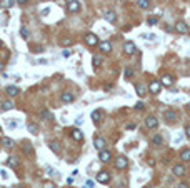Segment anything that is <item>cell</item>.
<instances>
[{"mask_svg": "<svg viewBox=\"0 0 190 188\" xmlns=\"http://www.w3.org/2000/svg\"><path fill=\"white\" fill-rule=\"evenodd\" d=\"M5 92H7L8 97H17V95L20 93L19 87H15V85H7V87H5Z\"/></svg>", "mask_w": 190, "mask_h": 188, "instance_id": "cell-9", "label": "cell"}, {"mask_svg": "<svg viewBox=\"0 0 190 188\" xmlns=\"http://www.w3.org/2000/svg\"><path fill=\"white\" fill-rule=\"evenodd\" d=\"M20 35L23 37V38H28V30H27L25 27H22V28H20Z\"/></svg>", "mask_w": 190, "mask_h": 188, "instance_id": "cell-32", "label": "cell"}, {"mask_svg": "<svg viewBox=\"0 0 190 188\" xmlns=\"http://www.w3.org/2000/svg\"><path fill=\"white\" fill-rule=\"evenodd\" d=\"M160 82H162V85H165V87H172V85H173V77H170V75H165V77H163Z\"/></svg>", "mask_w": 190, "mask_h": 188, "instance_id": "cell-17", "label": "cell"}, {"mask_svg": "<svg viewBox=\"0 0 190 188\" xmlns=\"http://www.w3.org/2000/svg\"><path fill=\"white\" fill-rule=\"evenodd\" d=\"M47 188H55V187H47Z\"/></svg>", "mask_w": 190, "mask_h": 188, "instance_id": "cell-51", "label": "cell"}, {"mask_svg": "<svg viewBox=\"0 0 190 188\" xmlns=\"http://www.w3.org/2000/svg\"><path fill=\"white\" fill-rule=\"evenodd\" d=\"M92 63H94V67H95V68H97V67H100V63H102V58L95 55L94 58H92Z\"/></svg>", "mask_w": 190, "mask_h": 188, "instance_id": "cell-29", "label": "cell"}, {"mask_svg": "<svg viewBox=\"0 0 190 188\" xmlns=\"http://www.w3.org/2000/svg\"><path fill=\"white\" fill-rule=\"evenodd\" d=\"M0 47H3V43H2V40H0Z\"/></svg>", "mask_w": 190, "mask_h": 188, "instance_id": "cell-50", "label": "cell"}, {"mask_svg": "<svg viewBox=\"0 0 190 188\" xmlns=\"http://www.w3.org/2000/svg\"><path fill=\"white\" fill-rule=\"evenodd\" d=\"M182 160L183 161H190V150L189 148H185V150L182 152Z\"/></svg>", "mask_w": 190, "mask_h": 188, "instance_id": "cell-25", "label": "cell"}, {"mask_svg": "<svg viewBox=\"0 0 190 188\" xmlns=\"http://www.w3.org/2000/svg\"><path fill=\"white\" fill-rule=\"evenodd\" d=\"M67 8H68V12H78V10H80V2H78V0H70V2H68L67 3Z\"/></svg>", "mask_w": 190, "mask_h": 188, "instance_id": "cell-3", "label": "cell"}, {"mask_svg": "<svg viewBox=\"0 0 190 188\" xmlns=\"http://www.w3.org/2000/svg\"><path fill=\"white\" fill-rule=\"evenodd\" d=\"M98 48H100L102 54H110V52H112V45H110V42H100V43H98Z\"/></svg>", "mask_w": 190, "mask_h": 188, "instance_id": "cell-12", "label": "cell"}, {"mask_svg": "<svg viewBox=\"0 0 190 188\" xmlns=\"http://www.w3.org/2000/svg\"><path fill=\"white\" fill-rule=\"evenodd\" d=\"M50 148H52V152H55V153H57V152H59V143H57V141H50Z\"/></svg>", "mask_w": 190, "mask_h": 188, "instance_id": "cell-31", "label": "cell"}, {"mask_svg": "<svg viewBox=\"0 0 190 188\" xmlns=\"http://www.w3.org/2000/svg\"><path fill=\"white\" fill-rule=\"evenodd\" d=\"M187 110H189V112H190V103H187Z\"/></svg>", "mask_w": 190, "mask_h": 188, "instance_id": "cell-49", "label": "cell"}, {"mask_svg": "<svg viewBox=\"0 0 190 188\" xmlns=\"http://www.w3.org/2000/svg\"><path fill=\"white\" fill-rule=\"evenodd\" d=\"M85 187L92 188V187H94V181H92V180H87V185H85Z\"/></svg>", "mask_w": 190, "mask_h": 188, "instance_id": "cell-41", "label": "cell"}, {"mask_svg": "<svg viewBox=\"0 0 190 188\" xmlns=\"http://www.w3.org/2000/svg\"><path fill=\"white\" fill-rule=\"evenodd\" d=\"M145 127L147 128H157L158 127V120H157L155 117H147V120H145Z\"/></svg>", "mask_w": 190, "mask_h": 188, "instance_id": "cell-11", "label": "cell"}, {"mask_svg": "<svg viewBox=\"0 0 190 188\" xmlns=\"http://www.w3.org/2000/svg\"><path fill=\"white\" fill-rule=\"evenodd\" d=\"M138 7L140 8H149L150 7V0H138Z\"/></svg>", "mask_w": 190, "mask_h": 188, "instance_id": "cell-28", "label": "cell"}, {"mask_svg": "<svg viewBox=\"0 0 190 188\" xmlns=\"http://www.w3.org/2000/svg\"><path fill=\"white\" fill-rule=\"evenodd\" d=\"M17 2H19V3H20V5H25V3H27L28 0H17Z\"/></svg>", "mask_w": 190, "mask_h": 188, "instance_id": "cell-44", "label": "cell"}, {"mask_svg": "<svg viewBox=\"0 0 190 188\" xmlns=\"http://www.w3.org/2000/svg\"><path fill=\"white\" fill-rule=\"evenodd\" d=\"M185 135L190 138V125H187V127H185Z\"/></svg>", "mask_w": 190, "mask_h": 188, "instance_id": "cell-40", "label": "cell"}, {"mask_svg": "<svg viewBox=\"0 0 190 188\" xmlns=\"http://www.w3.org/2000/svg\"><path fill=\"white\" fill-rule=\"evenodd\" d=\"M189 32H190V30H189Z\"/></svg>", "mask_w": 190, "mask_h": 188, "instance_id": "cell-54", "label": "cell"}, {"mask_svg": "<svg viewBox=\"0 0 190 188\" xmlns=\"http://www.w3.org/2000/svg\"><path fill=\"white\" fill-rule=\"evenodd\" d=\"M2 143H3V147L7 148V150H12V148L15 147V141L12 140V138H3V141H2Z\"/></svg>", "mask_w": 190, "mask_h": 188, "instance_id": "cell-20", "label": "cell"}, {"mask_svg": "<svg viewBox=\"0 0 190 188\" xmlns=\"http://www.w3.org/2000/svg\"><path fill=\"white\" fill-rule=\"evenodd\" d=\"M83 188H88V187H83Z\"/></svg>", "mask_w": 190, "mask_h": 188, "instance_id": "cell-53", "label": "cell"}, {"mask_svg": "<svg viewBox=\"0 0 190 188\" xmlns=\"http://www.w3.org/2000/svg\"><path fill=\"white\" fill-rule=\"evenodd\" d=\"M2 108H3V110H12V108H14V103H12L10 100H5L3 103H2Z\"/></svg>", "mask_w": 190, "mask_h": 188, "instance_id": "cell-26", "label": "cell"}, {"mask_svg": "<svg viewBox=\"0 0 190 188\" xmlns=\"http://www.w3.org/2000/svg\"><path fill=\"white\" fill-rule=\"evenodd\" d=\"M135 108H137V110H143V103H142V102H138V103L135 105Z\"/></svg>", "mask_w": 190, "mask_h": 188, "instance_id": "cell-39", "label": "cell"}, {"mask_svg": "<svg viewBox=\"0 0 190 188\" xmlns=\"http://www.w3.org/2000/svg\"><path fill=\"white\" fill-rule=\"evenodd\" d=\"M23 152H25L27 155H32V150H30V147H28V145H25V147H23Z\"/></svg>", "mask_w": 190, "mask_h": 188, "instance_id": "cell-35", "label": "cell"}, {"mask_svg": "<svg viewBox=\"0 0 190 188\" xmlns=\"http://www.w3.org/2000/svg\"><path fill=\"white\" fill-rule=\"evenodd\" d=\"M42 118L52 120V118H54V115H52V112H50V110H43V112H42Z\"/></svg>", "mask_w": 190, "mask_h": 188, "instance_id": "cell-27", "label": "cell"}, {"mask_svg": "<svg viewBox=\"0 0 190 188\" xmlns=\"http://www.w3.org/2000/svg\"><path fill=\"white\" fill-rule=\"evenodd\" d=\"M67 183H68V185H72V183H74V178H72V176H70V178H67Z\"/></svg>", "mask_w": 190, "mask_h": 188, "instance_id": "cell-45", "label": "cell"}, {"mask_svg": "<svg viewBox=\"0 0 190 188\" xmlns=\"http://www.w3.org/2000/svg\"><path fill=\"white\" fill-rule=\"evenodd\" d=\"M72 138H74L75 141H82V138H83V133H82L80 130H77V128H75V130H72Z\"/></svg>", "mask_w": 190, "mask_h": 188, "instance_id": "cell-16", "label": "cell"}, {"mask_svg": "<svg viewBox=\"0 0 190 188\" xmlns=\"http://www.w3.org/2000/svg\"><path fill=\"white\" fill-rule=\"evenodd\" d=\"M0 133H2V128H0Z\"/></svg>", "mask_w": 190, "mask_h": 188, "instance_id": "cell-52", "label": "cell"}, {"mask_svg": "<svg viewBox=\"0 0 190 188\" xmlns=\"http://www.w3.org/2000/svg\"><path fill=\"white\" fill-rule=\"evenodd\" d=\"M85 42H87V45L94 47V45L98 43V38H97V35H95V34H87V35H85Z\"/></svg>", "mask_w": 190, "mask_h": 188, "instance_id": "cell-7", "label": "cell"}, {"mask_svg": "<svg viewBox=\"0 0 190 188\" xmlns=\"http://www.w3.org/2000/svg\"><path fill=\"white\" fill-rule=\"evenodd\" d=\"M149 23H150V25L157 23V19H155V17H150V19H149Z\"/></svg>", "mask_w": 190, "mask_h": 188, "instance_id": "cell-38", "label": "cell"}, {"mask_svg": "<svg viewBox=\"0 0 190 188\" xmlns=\"http://www.w3.org/2000/svg\"><path fill=\"white\" fill-rule=\"evenodd\" d=\"M162 141H163V138L160 135H154L152 137V145H162Z\"/></svg>", "mask_w": 190, "mask_h": 188, "instance_id": "cell-24", "label": "cell"}, {"mask_svg": "<svg viewBox=\"0 0 190 188\" xmlns=\"http://www.w3.org/2000/svg\"><path fill=\"white\" fill-rule=\"evenodd\" d=\"M0 175H2L3 178H7V176H8V175H7V172H5V170H2V172H0Z\"/></svg>", "mask_w": 190, "mask_h": 188, "instance_id": "cell-42", "label": "cell"}, {"mask_svg": "<svg viewBox=\"0 0 190 188\" xmlns=\"http://www.w3.org/2000/svg\"><path fill=\"white\" fill-rule=\"evenodd\" d=\"M62 43H63V45H70V43H72V42H70V40H68V38H65V40H63V42H62Z\"/></svg>", "mask_w": 190, "mask_h": 188, "instance_id": "cell-43", "label": "cell"}, {"mask_svg": "<svg viewBox=\"0 0 190 188\" xmlns=\"http://www.w3.org/2000/svg\"><path fill=\"white\" fill-rule=\"evenodd\" d=\"M48 14H50V7H45V8H42L40 10V15H43V17L48 15Z\"/></svg>", "mask_w": 190, "mask_h": 188, "instance_id": "cell-34", "label": "cell"}, {"mask_svg": "<svg viewBox=\"0 0 190 188\" xmlns=\"http://www.w3.org/2000/svg\"><path fill=\"white\" fill-rule=\"evenodd\" d=\"M175 30L178 32V34H187L190 28H189V25H187L185 22H177L175 23Z\"/></svg>", "mask_w": 190, "mask_h": 188, "instance_id": "cell-6", "label": "cell"}, {"mask_svg": "<svg viewBox=\"0 0 190 188\" xmlns=\"http://www.w3.org/2000/svg\"><path fill=\"white\" fill-rule=\"evenodd\" d=\"M74 100H75V97L72 93H68V92H65V93L62 95V102L63 103H72Z\"/></svg>", "mask_w": 190, "mask_h": 188, "instance_id": "cell-18", "label": "cell"}, {"mask_svg": "<svg viewBox=\"0 0 190 188\" xmlns=\"http://www.w3.org/2000/svg\"><path fill=\"white\" fill-rule=\"evenodd\" d=\"M135 90H137V95H138V97H145V95H147V87H145V85H142V83H137L135 85Z\"/></svg>", "mask_w": 190, "mask_h": 188, "instance_id": "cell-14", "label": "cell"}, {"mask_svg": "<svg viewBox=\"0 0 190 188\" xmlns=\"http://www.w3.org/2000/svg\"><path fill=\"white\" fill-rule=\"evenodd\" d=\"M135 43H134V42H125V43H123V52H125V55H134L135 54Z\"/></svg>", "mask_w": 190, "mask_h": 188, "instance_id": "cell-2", "label": "cell"}, {"mask_svg": "<svg viewBox=\"0 0 190 188\" xmlns=\"http://www.w3.org/2000/svg\"><path fill=\"white\" fill-rule=\"evenodd\" d=\"M15 5V0H2V7L3 8H12Z\"/></svg>", "mask_w": 190, "mask_h": 188, "instance_id": "cell-23", "label": "cell"}, {"mask_svg": "<svg viewBox=\"0 0 190 188\" xmlns=\"http://www.w3.org/2000/svg\"><path fill=\"white\" fill-rule=\"evenodd\" d=\"M27 130H28L32 135H37V133H39V127H37L35 123H28V125H27Z\"/></svg>", "mask_w": 190, "mask_h": 188, "instance_id": "cell-22", "label": "cell"}, {"mask_svg": "<svg viewBox=\"0 0 190 188\" xmlns=\"http://www.w3.org/2000/svg\"><path fill=\"white\" fill-rule=\"evenodd\" d=\"M100 118H102V112H100V110H94V112H92V120H94L95 123H98Z\"/></svg>", "mask_w": 190, "mask_h": 188, "instance_id": "cell-21", "label": "cell"}, {"mask_svg": "<svg viewBox=\"0 0 190 188\" xmlns=\"http://www.w3.org/2000/svg\"><path fill=\"white\" fill-rule=\"evenodd\" d=\"M7 165H8V167H12V168H15V167H17V160H15L14 156H10V158L7 160Z\"/></svg>", "mask_w": 190, "mask_h": 188, "instance_id": "cell-30", "label": "cell"}, {"mask_svg": "<svg viewBox=\"0 0 190 188\" xmlns=\"http://www.w3.org/2000/svg\"><path fill=\"white\" fill-rule=\"evenodd\" d=\"M34 52H42V47H40V45H39V47H35Z\"/></svg>", "mask_w": 190, "mask_h": 188, "instance_id": "cell-46", "label": "cell"}, {"mask_svg": "<svg viewBox=\"0 0 190 188\" xmlns=\"http://www.w3.org/2000/svg\"><path fill=\"white\" fill-rule=\"evenodd\" d=\"M17 127V121L15 120H10V123H8V128H15Z\"/></svg>", "mask_w": 190, "mask_h": 188, "instance_id": "cell-37", "label": "cell"}, {"mask_svg": "<svg viewBox=\"0 0 190 188\" xmlns=\"http://www.w3.org/2000/svg\"><path fill=\"white\" fill-rule=\"evenodd\" d=\"M62 57H63V58H68V57H70V52H68V50H63V52H62Z\"/></svg>", "mask_w": 190, "mask_h": 188, "instance_id": "cell-36", "label": "cell"}, {"mask_svg": "<svg viewBox=\"0 0 190 188\" xmlns=\"http://www.w3.org/2000/svg\"><path fill=\"white\" fill-rule=\"evenodd\" d=\"M94 147L100 152V150H105V140H103L102 137H95L94 138Z\"/></svg>", "mask_w": 190, "mask_h": 188, "instance_id": "cell-5", "label": "cell"}, {"mask_svg": "<svg viewBox=\"0 0 190 188\" xmlns=\"http://www.w3.org/2000/svg\"><path fill=\"white\" fill-rule=\"evenodd\" d=\"M132 77H134V70H132V68H127V70H125V78H132Z\"/></svg>", "mask_w": 190, "mask_h": 188, "instance_id": "cell-33", "label": "cell"}, {"mask_svg": "<svg viewBox=\"0 0 190 188\" xmlns=\"http://www.w3.org/2000/svg\"><path fill=\"white\" fill-rule=\"evenodd\" d=\"M178 188H189V187H187L185 183H182V185H178Z\"/></svg>", "mask_w": 190, "mask_h": 188, "instance_id": "cell-47", "label": "cell"}, {"mask_svg": "<svg viewBox=\"0 0 190 188\" xmlns=\"http://www.w3.org/2000/svg\"><path fill=\"white\" fill-rule=\"evenodd\" d=\"M97 181H98V183H109L110 175L107 173V172H100V173L97 175Z\"/></svg>", "mask_w": 190, "mask_h": 188, "instance_id": "cell-13", "label": "cell"}, {"mask_svg": "<svg viewBox=\"0 0 190 188\" xmlns=\"http://www.w3.org/2000/svg\"><path fill=\"white\" fill-rule=\"evenodd\" d=\"M3 68H5V67H3V63H0V73L3 72Z\"/></svg>", "mask_w": 190, "mask_h": 188, "instance_id": "cell-48", "label": "cell"}, {"mask_svg": "<svg viewBox=\"0 0 190 188\" xmlns=\"http://www.w3.org/2000/svg\"><path fill=\"white\" fill-rule=\"evenodd\" d=\"M110 158H112L110 152H107V150H100V152H98V160L100 161L107 163V161H110Z\"/></svg>", "mask_w": 190, "mask_h": 188, "instance_id": "cell-10", "label": "cell"}, {"mask_svg": "<svg viewBox=\"0 0 190 188\" xmlns=\"http://www.w3.org/2000/svg\"><path fill=\"white\" fill-rule=\"evenodd\" d=\"M127 158L125 156H117L115 160V168H118V170H123V168H127Z\"/></svg>", "mask_w": 190, "mask_h": 188, "instance_id": "cell-8", "label": "cell"}, {"mask_svg": "<svg viewBox=\"0 0 190 188\" xmlns=\"http://www.w3.org/2000/svg\"><path fill=\"white\" fill-rule=\"evenodd\" d=\"M149 90H150V92H152L154 95L160 93V90H162V82H150Z\"/></svg>", "mask_w": 190, "mask_h": 188, "instance_id": "cell-4", "label": "cell"}, {"mask_svg": "<svg viewBox=\"0 0 190 188\" xmlns=\"http://www.w3.org/2000/svg\"><path fill=\"white\" fill-rule=\"evenodd\" d=\"M103 19H105V20L107 22H110V23H114V22H115V12H112V10H107V12H105V14H103Z\"/></svg>", "mask_w": 190, "mask_h": 188, "instance_id": "cell-15", "label": "cell"}, {"mask_svg": "<svg viewBox=\"0 0 190 188\" xmlns=\"http://www.w3.org/2000/svg\"><path fill=\"white\" fill-rule=\"evenodd\" d=\"M163 117H165V120L169 121V123H173V121L178 120V115H177L175 110H167V112L163 113Z\"/></svg>", "mask_w": 190, "mask_h": 188, "instance_id": "cell-1", "label": "cell"}, {"mask_svg": "<svg viewBox=\"0 0 190 188\" xmlns=\"http://www.w3.org/2000/svg\"><path fill=\"white\" fill-rule=\"evenodd\" d=\"M183 173H185L183 165H175V167H173V175H175V176H182Z\"/></svg>", "mask_w": 190, "mask_h": 188, "instance_id": "cell-19", "label": "cell"}]
</instances>
